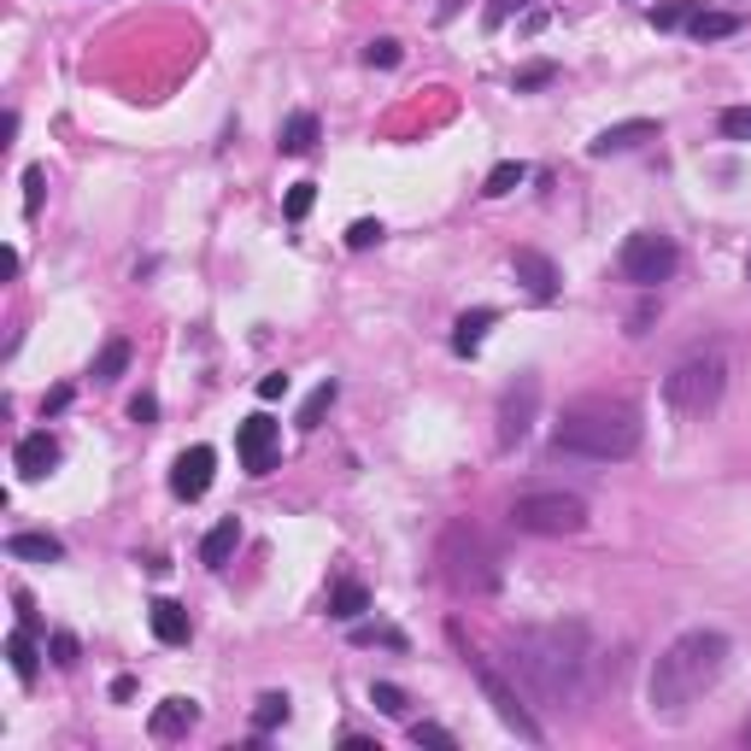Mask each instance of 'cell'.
I'll return each mask as SVG.
<instances>
[{"label":"cell","instance_id":"6da1fadb","mask_svg":"<svg viewBox=\"0 0 751 751\" xmlns=\"http://www.w3.org/2000/svg\"><path fill=\"white\" fill-rule=\"evenodd\" d=\"M594 628L587 623H529L505 634V675L523 687L529 704H546V711H570V704L587 699L594 687Z\"/></svg>","mask_w":751,"mask_h":751},{"label":"cell","instance_id":"7a4b0ae2","mask_svg":"<svg viewBox=\"0 0 751 751\" xmlns=\"http://www.w3.org/2000/svg\"><path fill=\"white\" fill-rule=\"evenodd\" d=\"M728 658H734V646H728V634H716V628L675 634L652 663V682H646L652 716H687L692 704L728 675Z\"/></svg>","mask_w":751,"mask_h":751},{"label":"cell","instance_id":"3957f363","mask_svg":"<svg viewBox=\"0 0 751 751\" xmlns=\"http://www.w3.org/2000/svg\"><path fill=\"white\" fill-rule=\"evenodd\" d=\"M640 429L646 423L628 399L594 394V399L563 406L558 429H552V446L558 453H575V458H594V464H623V458L640 453Z\"/></svg>","mask_w":751,"mask_h":751},{"label":"cell","instance_id":"277c9868","mask_svg":"<svg viewBox=\"0 0 751 751\" xmlns=\"http://www.w3.org/2000/svg\"><path fill=\"white\" fill-rule=\"evenodd\" d=\"M435 563H441L453 594H494L499 587V552L475 523H446L441 546H435Z\"/></svg>","mask_w":751,"mask_h":751},{"label":"cell","instance_id":"5b68a950","mask_svg":"<svg viewBox=\"0 0 751 751\" xmlns=\"http://www.w3.org/2000/svg\"><path fill=\"white\" fill-rule=\"evenodd\" d=\"M722 387H728V358L716 353H687L682 365L663 376V406L675 417H704L722 406Z\"/></svg>","mask_w":751,"mask_h":751},{"label":"cell","instance_id":"8992f818","mask_svg":"<svg viewBox=\"0 0 751 751\" xmlns=\"http://www.w3.org/2000/svg\"><path fill=\"white\" fill-rule=\"evenodd\" d=\"M464 663L475 670V687H482V699L494 704V716L505 722V728H511V734H517V740H523V746H540V740H546V728H540V716L529 711L523 687H517L511 675H499L494 663H487V658H475V652H464Z\"/></svg>","mask_w":751,"mask_h":751},{"label":"cell","instance_id":"52a82bcc","mask_svg":"<svg viewBox=\"0 0 751 751\" xmlns=\"http://www.w3.org/2000/svg\"><path fill=\"white\" fill-rule=\"evenodd\" d=\"M511 529L517 534H582L587 529V499L582 494H517L511 499Z\"/></svg>","mask_w":751,"mask_h":751},{"label":"cell","instance_id":"ba28073f","mask_svg":"<svg viewBox=\"0 0 751 751\" xmlns=\"http://www.w3.org/2000/svg\"><path fill=\"white\" fill-rule=\"evenodd\" d=\"M616 265H623V277L634 288H658V282L675 277L682 247H675V236H663V229H634L623 241V253H616Z\"/></svg>","mask_w":751,"mask_h":751},{"label":"cell","instance_id":"9c48e42d","mask_svg":"<svg viewBox=\"0 0 751 751\" xmlns=\"http://www.w3.org/2000/svg\"><path fill=\"white\" fill-rule=\"evenodd\" d=\"M534 417H540V376H517V382L499 394V446L505 453L529 441Z\"/></svg>","mask_w":751,"mask_h":751},{"label":"cell","instance_id":"30bf717a","mask_svg":"<svg viewBox=\"0 0 751 751\" xmlns=\"http://www.w3.org/2000/svg\"><path fill=\"white\" fill-rule=\"evenodd\" d=\"M277 446H282V423L277 417H247V423L236 429V453H241V470L247 475H270L277 470Z\"/></svg>","mask_w":751,"mask_h":751},{"label":"cell","instance_id":"8fae6325","mask_svg":"<svg viewBox=\"0 0 751 751\" xmlns=\"http://www.w3.org/2000/svg\"><path fill=\"white\" fill-rule=\"evenodd\" d=\"M212 470H218V453H212V446H188V453H177V464H170V494L188 499V505L206 499Z\"/></svg>","mask_w":751,"mask_h":751},{"label":"cell","instance_id":"7c38bea8","mask_svg":"<svg viewBox=\"0 0 751 751\" xmlns=\"http://www.w3.org/2000/svg\"><path fill=\"white\" fill-rule=\"evenodd\" d=\"M12 464H18L24 482H41V475L60 470V441H53L48 429H36V435H24L18 446H12Z\"/></svg>","mask_w":751,"mask_h":751},{"label":"cell","instance_id":"4fadbf2b","mask_svg":"<svg viewBox=\"0 0 751 751\" xmlns=\"http://www.w3.org/2000/svg\"><path fill=\"white\" fill-rule=\"evenodd\" d=\"M640 141H658V124H652V118H628V124L599 129V136L587 141V153H594V158H611V153H634Z\"/></svg>","mask_w":751,"mask_h":751},{"label":"cell","instance_id":"5bb4252c","mask_svg":"<svg viewBox=\"0 0 751 751\" xmlns=\"http://www.w3.org/2000/svg\"><path fill=\"white\" fill-rule=\"evenodd\" d=\"M511 270H517V282H523L534 300H558V265H552L546 253L517 247V253H511Z\"/></svg>","mask_w":751,"mask_h":751},{"label":"cell","instance_id":"9a60e30c","mask_svg":"<svg viewBox=\"0 0 751 751\" xmlns=\"http://www.w3.org/2000/svg\"><path fill=\"white\" fill-rule=\"evenodd\" d=\"M194 722H200V704H194V699H182V692H170V699L153 711L148 728H153V740H182V734L194 728Z\"/></svg>","mask_w":751,"mask_h":751},{"label":"cell","instance_id":"2e32d148","mask_svg":"<svg viewBox=\"0 0 751 751\" xmlns=\"http://www.w3.org/2000/svg\"><path fill=\"white\" fill-rule=\"evenodd\" d=\"M148 623L158 634V646H188V640H194V623H188V611L177 599H153L148 604Z\"/></svg>","mask_w":751,"mask_h":751},{"label":"cell","instance_id":"e0dca14e","mask_svg":"<svg viewBox=\"0 0 751 751\" xmlns=\"http://www.w3.org/2000/svg\"><path fill=\"white\" fill-rule=\"evenodd\" d=\"M499 323V311L494 306H475V311H464L453 323V353L458 358H470V353H482V341H487V329Z\"/></svg>","mask_w":751,"mask_h":751},{"label":"cell","instance_id":"ac0fdd59","mask_svg":"<svg viewBox=\"0 0 751 751\" xmlns=\"http://www.w3.org/2000/svg\"><path fill=\"white\" fill-rule=\"evenodd\" d=\"M317 136H323V124H317V112H294V118L282 124V136H277V148L288 158H306L317 148Z\"/></svg>","mask_w":751,"mask_h":751},{"label":"cell","instance_id":"d6986e66","mask_svg":"<svg viewBox=\"0 0 751 751\" xmlns=\"http://www.w3.org/2000/svg\"><path fill=\"white\" fill-rule=\"evenodd\" d=\"M7 663H12V675H18V682H24V687H30V682H36V675H41V658H36V640H30V628H24V623H18V628H12V634H7Z\"/></svg>","mask_w":751,"mask_h":751},{"label":"cell","instance_id":"ffe728a7","mask_svg":"<svg viewBox=\"0 0 751 751\" xmlns=\"http://www.w3.org/2000/svg\"><path fill=\"white\" fill-rule=\"evenodd\" d=\"M236 546H241V523H236V517H224V523L212 529L206 540H200V563H212V570H224V563L236 558Z\"/></svg>","mask_w":751,"mask_h":751},{"label":"cell","instance_id":"44dd1931","mask_svg":"<svg viewBox=\"0 0 751 751\" xmlns=\"http://www.w3.org/2000/svg\"><path fill=\"white\" fill-rule=\"evenodd\" d=\"M365 611H370V587L365 582H335V594H329V616H335V623H358Z\"/></svg>","mask_w":751,"mask_h":751},{"label":"cell","instance_id":"7402d4cb","mask_svg":"<svg viewBox=\"0 0 751 751\" xmlns=\"http://www.w3.org/2000/svg\"><path fill=\"white\" fill-rule=\"evenodd\" d=\"M7 552H12V558H24V563H60V558H65V546L53 540V534H12Z\"/></svg>","mask_w":751,"mask_h":751},{"label":"cell","instance_id":"603a6c76","mask_svg":"<svg viewBox=\"0 0 751 751\" xmlns=\"http://www.w3.org/2000/svg\"><path fill=\"white\" fill-rule=\"evenodd\" d=\"M740 12H692L687 18V30H692V41H722V36H740Z\"/></svg>","mask_w":751,"mask_h":751},{"label":"cell","instance_id":"cb8c5ba5","mask_svg":"<svg viewBox=\"0 0 751 751\" xmlns=\"http://www.w3.org/2000/svg\"><path fill=\"white\" fill-rule=\"evenodd\" d=\"M523 177H529V165H523V158H499V165L487 170L482 194H487V200H505V194H511L517 182H523Z\"/></svg>","mask_w":751,"mask_h":751},{"label":"cell","instance_id":"d4e9b609","mask_svg":"<svg viewBox=\"0 0 751 751\" xmlns=\"http://www.w3.org/2000/svg\"><path fill=\"white\" fill-rule=\"evenodd\" d=\"M129 370V341H106L100 346V358H94V382H118V376Z\"/></svg>","mask_w":751,"mask_h":751},{"label":"cell","instance_id":"484cf974","mask_svg":"<svg viewBox=\"0 0 751 751\" xmlns=\"http://www.w3.org/2000/svg\"><path fill=\"white\" fill-rule=\"evenodd\" d=\"M335 394H341L335 382H317V387H311V399H306V406H300V429H306V435H311L317 423H323V411L335 406Z\"/></svg>","mask_w":751,"mask_h":751},{"label":"cell","instance_id":"4316f807","mask_svg":"<svg viewBox=\"0 0 751 751\" xmlns=\"http://www.w3.org/2000/svg\"><path fill=\"white\" fill-rule=\"evenodd\" d=\"M282 722H288V692H265V699L253 704V728L270 734V728H282Z\"/></svg>","mask_w":751,"mask_h":751},{"label":"cell","instance_id":"83f0119b","mask_svg":"<svg viewBox=\"0 0 751 751\" xmlns=\"http://www.w3.org/2000/svg\"><path fill=\"white\" fill-rule=\"evenodd\" d=\"M399 60H406V48H399L394 36H376V41H365V65H370V71H394Z\"/></svg>","mask_w":751,"mask_h":751},{"label":"cell","instance_id":"f1b7e54d","mask_svg":"<svg viewBox=\"0 0 751 751\" xmlns=\"http://www.w3.org/2000/svg\"><path fill=\"white\" fill-rule=\"evenodd\" d=\"M370 704L382 716H406V692H399L394 682H370Z\"/></svg>","mask_w":751,"mask_h":751},{"label":"cell","instance_id":"f546056e","mask_svg":"<svg viewBox=\"0 0 751 751\" xmlns=\"http://www.w3.org/2000/svg\"><path fill=\"white\" fill-rule=\"evenodd\" d=\"M317 206V182H294V188H288V200H282V212H288V218H306V212Z\"/></svg>","mask_w":751,"mask_h":751},{"label":"cell","instance_id":"4dcf8cb0","mask_svg":"<svg viewBox=\"0 0 751 751\" xmlns=\"http://www.w3.org/2000/svg\"><path fill=\"white\" fill-rule=\"evenodd\" d=\"M382 236H387V229L376 224V218H358L353 229H346V247H353V253H370V247H376V241H382Z\"/></svg>","mask_w":751,"mask_h":751},{"label":"cell","instance_id":"1f68e13d","mask_svg":"<svg viewBox=\"0 0 751 751\" xmlns=\"http://www.w3.org/2000/svg\"><path fill=\"white\" fill-rule=\"evenodd\" d=\"M722 136H728V141H751V106H728V112H722Z\"/></svg>","mask_w":751,"mask_h":751},{"label":"cell","instance_id":"d6a6232c","mask_svg":"<svg viewBox=\"0 0 751 751\" xmlns=\"http://www.w3.org/2000/svg\"><path fill=\"white\" fill-rule=\"evenodd\" d=\"M370 640H382V646H394V652H406V634H399V628H365V623H358V628H353V646H370Z\"/></svg>","mask_w":751,"mask_h":751},{"label":"cell","instance_id":"836d02e7","mask_svg":"<svg viewBox=\"0 0 751 751\" xmlns=\"http://www.w3.org/2000/svg\"><path fill=\"white\" fill-rule=\"evenodd\" d=\"M411 740H417V746H446V751H453V746H458V740H453V734H446V728H441V722H411Z\"/></svg>","mask_w":751,"mask_h":751},{"label":"cell","instance_id":"e575fe53","mask_svg":"<svg viewBox=\"0 0 751 751\" xmlns=\"http://www.w3.org/2000/svg\"><path fill=\"white\" fill-rule=\"evenodd\" d=\"M692 12H699L692 0H675V7H658V12H652V24H658V30H675V24H687Z\"/></svg>","mask_w":751,"mask_h":751},{"label":"cell","instance_id":"d590c367","mask_svg":"<svg viewBox=\"0 0 751 751\" xmlns=\"http://www.w3.org/2000/svg\"><path fill=\"white\" fill-rule=\"evenodd\" d=\"M41 182H48V170H41V165L24 170V212H41Z\"/></svg>","mask_w":751,"mask_h":751},{"label":"cell","instance_id":"8d00e7d4","mask_svg":"<svg viewBox=\"0 0 751 751\" xmlns=\"http://www.w3.org/2000/svg\"><path fill=\"white\" fill-rule=\"evenodd\" d=\"M53 663H60V670H71V663H77V640H71L65 628L53 634Z\"/></svg>","mask_w":751,"mask_h":751},{"label":"cell","instance_id":"74e56055","mask_svg":"<svg viewBox=\"0 0 751 751\" xmlns=\"http://www.w3.org/2000/svg\"><path fill=\"white\" fill-rule=\"evenodd\" d=\"M552 82V65H529V71H517V89H546Z\"/></svg>","mask_w":751,"mask_h":751},{"label":"cell","instance_id":"f35d334b","mask_svg":"<svg viewBox=\"0 0 751 751\" xmlns=\"http://www.w3.org/2000/svg\"><path fill=\"white\" fill-rule=\"evenodd\" d=\"M529 0H494V7H487V30H499L505 18H511V12H523Z\"/></svg>","mask_w":751,"mask_h":751},{"label":"cell","instance_id":"ab89813d","mask_svg":"<svg viewBox=\"0 0 751 751\" xmlns=\"http://www.w3.org/2000/svg\"><path fill=\"white\" fill-rule=\"evenodd\" d=\"M129 417H136V423H153V417H158V399H153V394H136V399H129Z\"/></svg>","mask_w":751,"mask_h":751},{"label":"cell","instance_id":"60d3db41","mask_svg":"<svg viewBox=\"0 0 751 751\" xmlns=\"http://www.w3.org/2000/svg\"><path fill=\"white\" fill-rule=\"evenodd\" d=\"M288 394V376L277 370V376H258V399H282Z\"/></svg>","mask_w":751,"mask_h":751},{"label":"cell","instance_id":"b9f144b4","mask_svg":"<svg viewBox=\"0 0 751 751\" xmlns=\"http://www.w3.org/2000/svg\"><path fill=\"white\" fill-rule=\"evenodd\" d=\"M65 406H71V387H53V394L41 399V417H48V411H65Z\"/></svg>","mask_w":751,"mask_h":751},{"label":"cell","instance_id":"7bdbcfd3","mask_svg":"<svg viewBox=\"0 0 751 751\" xmlns=\"http://www.w3.org/2000/svg\"><path fill=\"white\" fill-rule=\"evenodd\" d=\"M740 746H751V716H746V728H740Z\"/></svg>","mask_w":751,"mask_h":751},{"label":"cell","instance_id":"ee69618b","mask_svg":"<svg viewBox=\"0 0 751 751\" xmlns=\"http://www.w3.org/2000/svg\"><path fill=\"white\" fill-rule=\"evenodd\" d=\"M746 277H751V258H746Z\"/></svg>","mask_w":751,"mask_h":751}]
</instances>
